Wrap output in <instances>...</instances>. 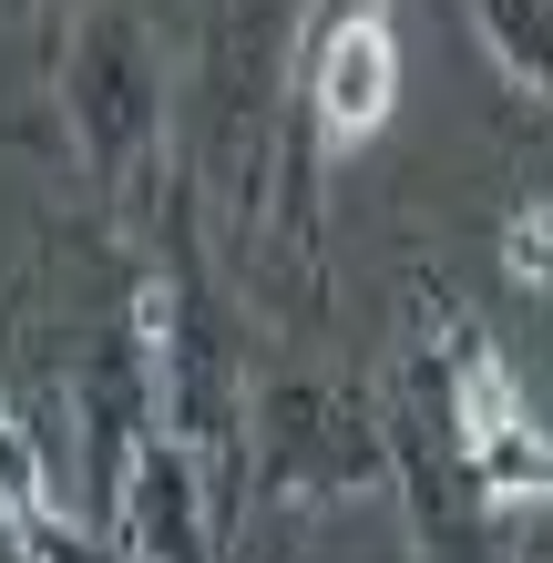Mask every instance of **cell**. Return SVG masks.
I'll return each instance as SVG.
<instances>
[{
	"label": "cell",
	"mask_w": 553,
	"mask_h": 563,
	"mask_svg": "<svg viewBox=\"0 0 553 563\" xmlns=\"http://www.w3.org/2000/svg\"><path fill=\"white\" fill-rule=\"evenodd\" d=\"M113 543H123V563H225V512H215L206 472H195V461L165 441V430L144 441L134 482H123Z\"/></svg>",
	"instance_id": "obj_5"
},
{
	"label": "cell",
	"mask_w": 553,
	"mask_h": 563,
	"mask_svg": "<svg viewBox=\"0 0 553 563\" xmlns=\"http://www.w3.org/2000/svg\"><path fill=\"white\" fill-rule=\"evenodd\" d=\"M52 113L73 144L82 185L103 195L113 225L154 236L175 175V52L134 0H73L52 21Z\"/></svg>",
	"instance_id": "obj_1"
},
{
	"label": "cell",
	"mask_w": 553,
	"mask_h": 563,
	"mask_svg": "<svg viewBox=\"0 0 553 563\" xmlns=\"http://www.w3.org/2000/svg\"><path fill=\"white\" fill-rule=\"evenodd\" d=\"M410 328H420V349H431V369H441V410H451V441H462L472 492L502 522L512 512H553V430L523 400L512 358L493 349V328H482L441 277H410Z\"/></svg>",
	"instance_id": "obj_3"
},
{
	"label": "cell",
	"mask_w": 553,
	"mask_h": 563,
	"mask_svg": "<svg viewBox=\"0 0 553 563\" xmlns=\"http://www.w3.org/2000/svg\"><path fill=\"white\" fill-rule=\"evenodd\" d=\"M493 246H502V277L523 287V297H543L553 287V195H523V206L502 216Z\"/></svg>",
	"instance_id": "obj_7"
},
{
	"label": "cell",
	"mask_w": 553,
	"mask_h": 563,
	"mask_svg": "<svg viewBox=\"0 0 553 563\" xmlns=\"http://www.w3.org/2000/svg\"><path fill=\"white\" fill-rule=\"evenodd\" d=\"M462 21L482 31L493 73L523 92L533 113H553V0H462Z\"/></svg>",
	"instance_id": "obj_6"
},
{
	"label": "cell",
	"mask_w": 553,
	"mask_h": 563,
	"mask_svg": "<svg viewBox=\"0 0 553 563\" xmlns=\"http://www.w3.org/2000/svg\"><path fill=\"white\" fill-rule=\"evenodd\" d=\"M389 103H400V21L389 0H308L298 73H287V175H277V225L298 277H318V206H329V164L360 154Z\"/></svg>",
	"instance_id": "obj_2"
},
{
	"label": "cell",
	"mask_w": 553,
	"mask_h": 563,
	"mask_svg": "<svg viewBox=\"0 0 553 563\" xmlns=\"http://www.w3.org/2000/svg\"><path fill=\"white\" fill-rule=\"evenodd\" d=\"M0 420H11V349H0Z\"/></svg>",
	"instance_id": "obj_8"
},
{
	"label": "cell",
	"mask_w": 553,
	"mask_h": 563,
	"mask_svg": "<svg viewBox=\"0 0 553 563\" xmlns=\"http://www.w3.org/2000/svg\"><path fill=\"white\" fill-rule=\"evenodd\" d=\"M389 492V420L379 389L339 379V369H287L256 379V420H246V512H329Z\"/></svg>",
	"instance_id": "obj_4"
},
{
	"label": "cell",
	"mask_w": 553,
	"mask_h": 563,
	"mask_svg": "<svg viewBox=\"0 0 553 563\" xmlns=\"http://www.w3.org/2000/svg\"><path fill=\"white\" fill-rule=\"evenodd\" d=\"M195 21H215V0H195Z\"/></svg>",
	"instance_id": "obj_9"
}]
</instances>
